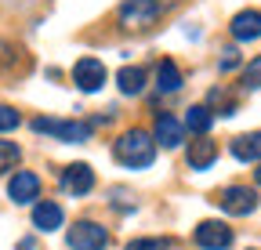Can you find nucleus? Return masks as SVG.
<instances>
[{
    "mask_svg": "<svg viewBox=\"0 0 261 250\" xmlns=\"http://www.w3.org/2000/svg\"><path fill=\"white\" fill-rule=\"evenodd\" d=\"M113 156H116V163L127 167V171H145L156 160V138L145 134L142 127H130V131H123L113 142Z\"/></svg>",
    "mask_w": 261,
    "mask_h": 250,
    "instance_id": "obj_1",
    "label": "nucleus"
},
{
    "mask_svg": "<svg viewBox=\"0 0 261 250\" xmlns=\"http://www.w3.org/2000/svg\"><path fill=\"white\" fill-rule=\"evenodd\" d=\"M174 4L178 0H123L120 4V25L123 29H145Z\"/></svg>",
    "mask_w": 261,
    "mask_h": 250,
    "instance_id": "obj_2",
    "label": "nucleus"
},
{
    "mask_svg": "<svg viewBox=\"0 0 261 250\" xmlns=\"http://www.w3.org/2000/svg\"><path fill=\"white\" fill-rule=\"evenodd\" d=\"M33 131L37 134H51L65 145H80L91 138V123H80V120H47V116H37L33 120Z\"/></svg>",
    "mask_w": 261,
    "mask_h": 250,
    "instance_id": "obj_3",
    "label": "nucleus"
},
{
    "mask_svg": "<svg viewBox=\"0 0 261 250\" xmlns=\"http://www.w3.org/2000/svg\"><path fill=\"white\" fill-rule=\"evenodd\" d=\"M65 243H69V250H106L109 232L98 221H76L69 232H65Z\"/></svg>",
    "mask_w": 261,
    "mask_h": 250,
    "instance_id": "obj_4",
    "label": "nucleus"
},
{
    "mask_svg": "<svg viewBox=\"0 0 261 250\" xmlns=\"http://www.w3.org/2000/svg\"><path fill=\"white\" fill-rule=\"evenodd\" d=\"M218 207L225 214H232V217H247L257 210V192L247 189V185H228V189L218 196Z\"/></svg>",
    "mask_w": 261,
    "mask_h": 250,
    "instance_id": "obj_5",
    "label": "nucleus"
},
{
    "mask_svg": "<svg viewBox=\"0 0 261 250\" xmlns=\"http://www.w3.org/2000/svg\"><path fill=\"white\" fill-rule=\"evenodd\" d=\"M196 246L200 250H228L232 246V229H228L225 221H200L192 232Z\"/></svg>",
    "mask_w": 261,
    "mask_h": 250,
    "instance_id": "obj_6",
    "label": "nucleus"
},
{
    "mask_svg": "<svg viewBox=\"0 0 261 250\" xmlns=\"http://www.w3.org/2000/svg\"><path fill=\"white\" fill-rule=\"evenodd\" d=\"M73 84L84 91V95H94V91H102L106 84V66L98 58H80L73 66Z\"/></svg>",
    "mask_w": 261,
    "mask_h": 250,
    "instance_id": "obj_7",
    "label": "nucleus"
},
{
    "mask_svg": "<svg viewBox=\"0 0 261 250\" xmlns=\"http://www.w3.org/2000/svg\"><path fill=\"white\" fill-rule=\"evenodd\" d=\"M62 189L69 196H87L94 189V171L87 163H69L62 171Z\"/></svg>",
    "mask_w": 261,
    "mask_h": 250,
    "instance_id": "obj_8",
    "label": "nucleus"
},
{
    "mask_svg": "<svg viewBox=\"0 0 261 250\" xmlns=\"http://www.w3.org/2000/svg\"><path fill=\"white\" fill-rule=\"evenodd\" d=\"M152 138H156V145H163V149H178V145L185 142V123H178L171 113H160V116H156V127H152Z\"/></svg>",
    "mask_w": 261,
    "mask_h": 250,
    "instance_id": "obj_9",
    "label": "nucleus"
},
{
    "mask_svg": "<svg viewBox=\"0 0 261 250\" xmlns=\"http://www.w3.org/2000/svg\"><path fill=\"white\" fill-rule=\"evenodd\" d=\"M8 196L15 203H33L40 196V178L33 174V171H15L11 181H8Z\"/></svg>",
    "mask_w": 261,
    "mask_h": 250,
    "instance_id": "obj_10",
    "label": "nucleus"
},
{
    "mask_svg": "<svg viewBox=\"0 0 261 250\" xmlns=\"http://www.w3.org/2000/svg\"><path fill=\"white\" fill-rule=\"evenodd\" d=\"M228 33H232L236 40H257L261 37V11H254V8H247V11H240V15H232V22H228Z\"/></svg>",
    "mask_w": 261,
    "mask_h": 250,
    "instance_id": "obj_11",
    "label": "nucleus"
},
{
    "mask_svg": "<svg viewBox=\"0 0 261 250\" xmlns=\"http://www.w3.org/2000/svg\"><path fill=\"white\" fill-rule=\"evenodd\" d=\"M62 221H65V214H62L58 203L40 200L37 207H33V229L37 232H55V229H62Z\"/></svg>",
    "mask_w": 261,
    "mask_h": 250,
    "instance_id": "obj_12",
    "label": "nucleus"
},
{
    "mask_svg": "<svg viewBox=\"0 0 261 250\" xmlns=\"http://www.w3.org/2000/svg\"><path fill=\"white\" fill-rule=\"evenodd\" d=\"M185 160H189V167H192V171H207V167L218 160V145H214L211 138H203V134H200V138H196V142L185 149Z\"/></svg>",
    "mask_w": 261,
    "mask_h": 250,
    "instance_id": "obj_13",
    "label": "nucleus"
},
{
    "mask_svg": "<svg viewBox=\"0 0 261 250\" xmlns=\"http://www.w3.org/2000/svg\"><path fill=\"white\" fill-rule=\"evenodd\" d=\"M228 152H232L240 163H261V131H250V134L232 138Z\"/></svg>",
    "mask_w": 261,
    "mask_h": 250,
    "instance_id": "obj_14",
    "label": "nucleus"
},
{
    "mask_svg": "<svg viewBox=\"0 0 261 250\" xmlns=\"http://www.w3.org/2000/svg\"><path fill=\"white\" fill-rule=\"evenodd\" d=\"M181 84H185V76L178 69V62L163 58L160 66H156V87L163 91V95H174V91H181Z\"/></svg>",
    "mask_w": 261,
    "mask_h": 250,
    "instance_id": "obj_15",
    "label": "nucleus"
},
{
    "mask_svg": "<svg viewBox=\"0 0 261 250\" xmlns=\"http://www.w3.org/2000/svg\"><path fill=\"white\" fill-rule=\"evenodd\" d=\"M116 87H120V95H142L145 91V69L142 66H123L116 73Z\"/></svg>",
    "mask_w": 261,
    "mask_h": 250,
    "instance_id": "obj_16",
    "label": "nucleus"
},
{
    "mask_svg": "<svg viewBox=\"0 0 261 250\" xmlns=\"http://www.w3.org/2000/svg\"><path fill=\"white\" fill-rule=\"evenodd\" d=\"M211 123H214L211 105H192V109H185V127H189L192 134H207Z\"/></svg>",
    "mask_w": 261,
    "mask_h": 250,
    "instance_id": "obj_17",
    "label": "nucleus"
},
{
    "mask_svg": "<svg viewBox=\"0 0 261 250\" xmlns=\"http://www.w3.org/2000/svg\"><path fill=\"white\" fill-rule=\"evenodd\" d=\"M18 160H22V149H18L15 142H0V174L15 171V167H18Z\"/></svg>",
    "mask_w": 261,
    "mask_h": 250,
    "instance_id": "obj_18",
    "label": "nucleus"
},
{
    "mask_svg": "<svg viewBox=\"0 0 261 250\" xmlns=\"http://www.w3.org/2000/svg\"><path fill=\"white\" fill-rule=\"evenodd\" d=\"M127 250H171V239H163V236H142V239H130Z\"/></svg>",
    "mask_w": 261,
    "mask_h": 250,
    "instance_id": "obj_19",
    "label": "nucleus"
},
{
    "mask_svg": "<svg viewBox=\"0 0 261 250\" xmlns=\"http://www.w3.org/2000/svg\"><path fill=\"white\" fill-rule=\"evenodd\" d=\"M240 62H243V58H240L236 47H225L221 58H218V69H221V73H232V69H240Z\"/></svg>",
    "mask_w": 261,
    "mask_h": 250,
    "instance_id": "obj_20",
    "label": "nucleus"
},
{
    "mask_svg": "<svg viewBox=\"0 0 261 250\" xmlns=\"http://www.w3.org/2000/svg\"><path fill=\"white\" fill-rule=\"evenodd\" d=\"M18 123H22V116L15 105H0V131H15Z\"/></svg>",
    "mask_w": 261,
    "mask_h": 250,
    "instance_id": "obj_21",
    "label": "nucleus"
},
{
    "mask_svg": "<svg viewBox=\"0 0 261 250\" xmlns=\"http://www.w3.org/2000/svg\"><path fill=\"white\" fill-rule=\"evenodd\" d=\"M243 84H247V87H261V54L243 69Z\"/></svg>",
    "mask_w": 261,
    "mask_h": 250,
    "instance_id": "obj_22",
    "label": "nucleus"
},
{
    "mask_svg": "<svg viewBox=\"0 0 261 250\" xmlns=\"http://www.w3.org/2000/svg\"><path fill=\"white\" fill-rule=\"evenodd\" d=\"M254 181H257V185H261V163H257V171H254Z\"/></svg>",
    "mask_w": 261,
    "mask_h": 250,
    "instance_id": "obj_23",
    "label": "nucleus"
}]
</instances>
